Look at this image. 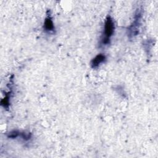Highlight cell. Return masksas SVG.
I'll return each instance as SVG.
<instances>
[{
	"label": "cell",
	"instance_id": "6da1fadb",
	"mask_svg": "<svg viewBox=\"0 0 158 158\" xmlns=\"http://www.w3.org/2000/svg\"><path fill=\"white\" fill-rule=\"evenodd\" d=\"M114 22L112 17L109 15L107 17L104 23V32L101 40V43L102 44L106 45L110 43V38L113 35V33L114 32Z\"/></svg>",
	"mask_w": 158,
	"mask_h": 158
},
{
	"label": "cell",
	"instance_id": "7a4b0ae2",
	"mask_svg": "<svg viewBox=\"0 0 158 158\" xmlns=\"http://www.w3.org/2000/svg\"><path fill=\"white\" fill-rule=\"evenodd\" d=\"M141 9H138L135 12L133 22L128 28V35L130 38H131L138 35L141 23Z\"/></svg>",
	"mask_w": 158,
	"mask_h": 158
},
{
	"label": "cell",
	"instance_id": "3957f363",
	"mask_svg": "<svg viewBox=\"0 0 158 158\" xmlns=\"http://www.w3.org/2000/svg\"><path fill=\"white\" fill-rule=\"evenodd\" d=\"M106 59V56L104 54H99L96 55L91 61V67L93 69L98 67L101 64L103 63Z\"/></svg>",
	"mask_w": 158,
	"mask_h": 158
},
{
	"label": "cell",
	"instance_id": "277c9868",
	"mask_svg": "<svg viewBox=\"0 0 158 158\" xmlns=\"http://www.w3.org/2000/svg\"><path fill=\"white\" fill-rule=\"evenodd\" d=\"M44 30L48 32H52L54 30V25L52 18L50 15H48V16L45 18L43 25Z\"/></svg>",
	"mask_w": 158,
	"mask_h": 158
},
{
	"label": "cell",
	"instance_id": "5b68a950",
	"mask_svg": "<svg viewBox=\"0 0 158 158\" xmlns=\"http://www.w3.org/2000/svg\"><path fill=\"white\" fill-rule=\"evenodd\" d=\"M9 93L6 94L5 96V97L1 100V105L4 107V108H7L9 106V99H10V96H9Z\"/></svg>",
	"mask_w": 158,
	"mask_h": 158
},
{
	"label": "cell",
	"instance_id": "8992f818",
	"mask_svg": "<svg viewBox=\"0 0 158 158\" xmlns=\"http://www.w3.org/2000/svg\"><path fill=\"white\" fill-rule=\"evenodd\" d=\"M19 135H20L19 131L17 130H14L9 133L7 135V137L9 138H16L17 137L19 136Z\"/></svg>",
	"mask_w": 158,
	"mask_h": 158
}]
</instances>
